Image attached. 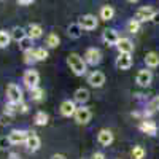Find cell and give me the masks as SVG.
<instances>
[{"label":"cell","mask_w":159,"mask_h":159,"mask_svg":"<svg viewBox=\"0 0 159 159\" xmlns=\"http://www.w3.org/2000/svg\"><path fill=\"white\" fill-rule=\"evenodd\" d=\"M127 2H130V3H135V2H139V0H127Z\"/></svg>","instance_id":"obj_39"},{"label":"cell","mask_w":159,"mask_h":159,"mask_svg":"<svg viewBox=\"0 0 159 159\" xmlns=\"http://www.w3.org/2000/svg\"><path fill=\"white\" fill-rule=\"evenodd\" d=\"M7 143H8V137H2V139H0V150H3L7 147Z\"/></svg>","instance_id":"obj_32"},{"label":"cell","mask_w":159,"mask_h":159,"mask_svg":"<svg viewBox=\"0 0 159 159\" xmlns=\"http://www.w3.org/2000/svg\"><path fill=\"white\" fill-rule=\"evenodd\" d=\"M34 54H35V59L37 61H46L48 59V51L45 48H37L34 49Z\"/></svg>","instance_id":"obj_29"},{"label":"cell","mask_w":159,"mask_h":159,"mask_svg":"<svg viewBox=\"0 0 159 159\" xmlns=\"http://www.w3.org/2000/svg\"><path fill=\"white\" fill-rule=\"evenodd\" d=\"M113 16H115V10H113V7L105 5V7L100 8V19H103V21H111Z\"/></svg>","instance_id":"obj_22"},{"label":"cell","mask_w":159,"mask_h":159,"mask_svg":"<svg viewBox=\"0 0 159 159\" xmlns=\"http://www.w3.org/2000/svg\"><path fill=\"white\" fill-rule=\"evenodd\" d=\"M22 83L25 84L27 89H32V88H37L38 83H40V75L37 70L30 69V70H25L24 76H22Z\"/></svg>","instance_id":"obj_2"},{"label":"cell","mask_w":159,"mask_h":159,"mask_svg":"<svg viewBox=\"0 0 159 159\" xmlns=\"http://www.w3.org/2000/svg\"><path fill=\"white\" fill-rule=\"evenodd\" d=\"M48 119H49V118H48V115H46L45 111H37L34 121H35L37 126H46V124H48Z\"/></svg>","instance_id":"obj_25"},{"label":"cell","mask_w":159,"mask_h":159,"mask_svg":"<svg viewBox=\"0 0 159 159\" xmlns=\"http://www.w3.org/2000/svg\"><path fill=\"white\" fill-rule=\"evenodd\" d=\"M116 67L119 70H129L132 67V56L130 52H119L116 57Z\"/></svg>","instance_id":"obj_7"},{"label":"cell","mask_w":159,"mask_h":159,"mask_svg":"<svg viewBox=\"0 0 159 159\" xmlns=\"http://www.w3.org/2000/svg\"><path fill=\"white\" fill-rule=\"evenodd\" d=\"M127 32L129 34H139L140 32V21L139 19H130L127 22Z\"/></svg>","instance_id":"obj_27"},{"label":"cell","mask_w":159,"mask_h":159,"mask_svg":"<svg viewBox=\"0 0 159 159\" xmlns=\"http://www.w3.org/2000/svg\"><path fill=\"white\" fill-rule=\"evenodd\" d=\"M84 61L89 65H97L102 61V52L97 48H89L86 51V54H84Z\"/></svg>","instance_id":"obj_10"},{"label":"cell","mask_w":159,"mask_h":159,"mask_svg":"<svg viewBox=\"0 0 159 159\" xmlns=\"http://www.w3.org/2000/svg\"><path fill=\"white\" fill-rule=\"evenodd\" d=\"M78 24L81 25L83 30H94V29H97L99 21H97V18L94 15H84V16L80 18Z\"/></svg>","instance_id":"obj_4"},{"label":"cell","mask_w":159,"mask_h":159,"mask_svg":"<svg viewBox=\"0 0 159 159\" xmlns=\"http://www.w3.org/2000/svg\"><path fill=\"white\" fill-rule=\"evenodd\" d=\"M67 64L76 76H81L86 73V61L76 52H72V54L67 56Z\"/></svg>","instance_id":"obj_1"},{"label":"cell","mask_w":159,"mask_h":159,"mask_svg":"<svg viewBox=\"0 0 159 159\" xmlns=\"http://www.w3.org/2000/svg\"><path fill=\"white\" fill-rule=\"evenodd\" d=\"M132 159H143L145 156V150L143 147H134V150H132Z\"/></svg>","instance_id":"obj_30"},{"label":"cell","mask_w":159,"mask_h":159,"mask_svg":"<svg viewBox=\"0 0 159 159\" xmlns=\"http://www.w3.org/2000/svg\"><path fill=\"white\" fill-rule=\"evenodd\" d=\"M139 127H140L142 132H145V134H148V135H156V132H157L156 123L154 121H150V119H143Z\"/></svg>","instance_id":"obj_16"},{"label":"cell","mask_w":159,"mask_h":159,"mask_svg":"<svg viewBox=\"0 0 159 159\" xmlns=\"http://www.w3.org/2000/svg\"><path fill=\"white\" fill-rule=\"evenodd\" d=\"M25 137H27V132L25 130H19V129H15L8 134V143L10 145H21L25 142Z\"/></svg>","instance_id":"obj_9"},{"label":"cell","mask_w":159,"mask_h":159,"mask_svg":"<svg viewBox=\"0 0 159 159\" xmlns=\"http://www.w3.org/2000/svg\"><path fill=\"white\" fill-rule=\"evenodd\" d=\"M35 2V0H18V3L19 5H24V7H27V5H32Z\"/></svg>","instance_id":"obj_33"},{"label":"cell","mask_w":159,"mask_h":159,"mask_svg":"<svg viewBox=\"0 0 159 159\" xmlns=\"http://www.w3.org/2000/svg\"><path fill=\"white\" fill-rule=\"evenodd\" d=\"M11 42V35L7 30H0V48H7Z\"/></svg>","instance_id":"obj_28"},{"label":"cell","mask_w":159,"mask_h":159,"mask_svg":"<svg viewBox=\"0 0 159 159\" xmlns=\"http://www.w3.org/2000/svg\"><path fill=\"white\" fill-rule=\"evenodd\" d=\"M154 15H156L154 8H151V7H142L135 13V19H139L140 22H147V21H153Z\"/></svg>","instance_id":"obj_5"},{"label":"cell","mask_w":159,"mask_h":159,"mask_svg":"<svg viewBox=\"0 0 159 159\" xmlns=\"http://www.w3.org/2000/svg\"><path fill=\"white\" fill-rule=\"evenodd\" d=\"M154 105H156V108L159 110V96H157V99H156V102H154Z\"/></svg>","instance_id":"obj_38"},{"label":"cell","mask_w":159,"mask_h":159,"mask_svg":"<svg viewBox=\"0 0 159 159\" xmlns=\"http://www.w3.org/2000/svg\"><path fill=\"white\" fill-rule=\"evenodd\" d=\"M73 100L78 102V103H81V105L86 103L89 100V91L86 88H78L75 91V94H73Z\"/></svg>","instance_id":"obj_18"},{"label":"cell","mask_w":159,"mask_h":159,"mask_svg":"<svg viewBox=\"0 0 159 159\" xmlns=\"http://www.w3.org/2000/svg\"><path fill=\"white\" fill-rule=\"evenodd\" d=\"M75 121L78 123V124H88L89 121H91V116H92V113H91V110L88 108V107H80V108H76V111H75Z\"/></svg>","instance_id":"obj_6"},{"label":"cell","mask_w":159,"mask_h":159,"mask_svg":"<svg viewBox=\"0 0 159 159\" xmlns=\"http://www.w3.org/2000/svg\"><path fill=\"white\" fill-rule=\"evenodd\" d=\"M91 159H105V154H103V153H100V151H97V153L92 154V157H91Z\"/></svg>","instance_id":"obj_34"},{"label":"cell","mask_w":159,"mask_h":159,"mask_svg":"<svg viewBox=\"0 0 159 159\" xmlns=\"http://www.w3.org/2000/svg\"><path fill=\"white\" fill-rule=\"evenodd\" d=\"M19 43H21L22 51H29V49H32V38H30V37H25L22 42H19Z\"/></svg>","instance_id":"obj_31"},{"label":"cell","mask_w":159,"mask_h":159,"mask_svg":"<svg viewBox=\"0 0 159 159\" xmlns=\"http://www.w3.org/2000/svg\"><path fill=\"white\" fill-rule=\"evenodd\" d=\"M76 111V105H75V100H64L61 103V115L65 116V118H70L73 116Z\"/></svg>","instance_id":"obj_12"},{"label":"cell","mask_w":159,"mask_h":159,"mask_svg":"<svg viewBox=\"0 0 159 159\" xmlns=\"http://www.w3.org/2000/svg\"><path fill=\"white\" fill-rule=\"evenodd\" d=\"M59 43H61V38L57 37V34H49V35L46 37V45H48V48H56V46H59Z\"/></svg>","instance_id":"obj_26"},{"label":"cell","mask_w":159,"mask_h":159,"mask_svg":"<svg viewBox=\"0 0 159 159\" xmlns=\"http://www.w3.org/2000/svg\"><path fill=\"white\" fill-rule=\"evenodd\" d=\"M145 64H147L150 69L157 67V65H159V54H157V52H154V51L147 52V56H145Z\"/></svg>","instance_id":"obj_19"},{"label":"cell","mask_w":159,"mask_h":159,"mask_svg":"<svg viewBox=\"0 0 159 159\" xmlns=\"http://www.w3.org/2000/svg\"><path fill=\"white\" fill-rule=\"evenodd\" d=\"M25 147H27V150L30 151H38L40 150V145H42V142H40V137L37 135V132H27V137H25Z\"/></svg>","instance_id":"obj_8"},{"label":"cell","mask_w":159,"mask_h":159,"mask_svg":"<svg viewBox=\"0 0 159 159\" xmlns=\"http://www.w3.org/2000/svg\"><path fill=\"white\" fill-rule=\"evenodd\" d=\"M102 38H103V42L107 43V45H110V46H116L118 40H119V35H118V32H116L115 29H107V30H103Z\"/></svg>","instance_id":"obj_14"},{"label":"cell","mask_w":159,"mask_h":159,"mask_svg":"<svg viewBox=\"0 0 159 159\" xmlns=\"http://www.w3.org/2000/svg\"><path fill=\"white\" fill-rule=\"evenodd\" d=\"M153 21H154V22H159V13H156V15H154Z\"/></svg>","instance_id":"obj_37"},{"label":"cell","mask_w":159,"mask_h":159,"mask_svg":"<svg viewBox=\"0 0 159 159\" xmlns=\"http://www.w3.org/2000/svg\"><path fill=\"white\" fill-rule=\"evenodd\" d=\"M7 97H8V100L11 103L21 102L22 100V91H21V88L18 84H15V83H10L7 86Z\"/></svg>","instance_id":"obj_3"},{"label":"cell","mask_w":159,"mask_h":159,"mask_svg":"<svg viewBox=\"0 0 159 159\" xmlns=\"http://www.w3.org/2000/svg\"><path fill=\"white\" fill-rule=\"evenodd\" d=\"M97 142L102 145V147H108V145H111V142H113V134H111V130L102 129L99 134H97Z\"/></svg>","instance_id":"obj_15"},{"label":"cell","mask_w":159,"mask_h":159,"mask_svg":"<svg viewBox=\"0 0 159 159\" xmlns=\"http://www.w3.org/2000/svg\"><path fill=\"white\" fill-rule=\"evenodd\" d=\"M43 34V29H42V25L40 24H29V27H27V37H30L32 40L35 38H40Z\"/></svg>","instance_id":"obj_20"},{"label":"cell","mask_w":159,"mask_h":159,"mask_svg":"<svg viewBox=\"0 0 159 159\" xmlns=\"http://www.w3.org/2000/svg\"><path fill=\"white\" fill-rule=\"evenodd\" d=\"M88 83H89L92 88H100V86H103V83H105V75H103L102 72H92V73H89V76H88Z\"/></svg>","instance_id":"obj_13"},{"label":"cell","mask_w":159,"mask_h":159,"mask_svg":"<svg viewBox=\"0 0 159 159\" xmlns=\"http://www.w3.org/2000/svg\"><path fill=\"white\" fill-rule=\"evenodd\" d=\"M81 32H83V29H81V25H80L78 22L70 24L69 29H67V34H69V37H72V38H80V37H81Z\"/></svg>","instance_id":"obj_23"},{"label":"cell","mask_w":159,"mask_h":159,"mask_svg":"<svg viewBox=\"0 0 159 159\" xmlns=\"http://www.w3.org/2000/svg\"><path fill=\"white\" fill-rule=\"evenodd\" d=\"M8 159H21V157H19V154H16V153H10Z\"/></svg>","instance_id":"obj_35"},{"label":"cell","mask_w":159,"mask_h":159,"mask_svg":"<svg viewBox=\"0 0 159 159\" xmlns=\"http://www.w3.org/2000/svg\"><path fill=\"white\" fill-rule=\"evenodd\" d=\"M116 48L119 52H132L134 51V43L129 38H119L116 43Z\"/></svg>","instance_id":"obj_17"},{"label":"cell","mask_w":159,"mask_h":159,"mask_svg":"<svg viewBox=\"0 0 159 159\" xmlns=\"http://www.w3.org/2000/svg\"><path fill=\"white\" fill-rule=\"evenodd\" d=\"M51 159H65V156L64 154H52Z\"/></svg>","instance_id":"obj_36"},{"label":"cell","mask_w":159,"mask_h":159,"mask_svg":"<svg viewBox=\"0 0 159 159\" xmlns=\"http://www.w3.org/2000/svg\"><path fill=\"white\" fill-rule=\"evenodd\" d=\"M29 92H30V99L32 100H35V102H40V100H43V97H45V91L42 89V88H32V89H29Z\"/></svg>","instance_id":"obj_24"},{"label":"cell","mask_w":159,"mask_h":159,"mask_svg":"<svg viewBox=\"0 0 159 159\" xmlns=\"http://www.w3.org/2000/svg\"><path fill=\"white\" fill-rule=\"evenodd\" d=\"M10 35H11V40H15V42H22V40L27 37V30L25 29H22V27H13V30L10 32Z\"/></svg>","instance_id":"obj_21"},{"label":"cell","mask_w":159,"mask_h":159,"mask_svg":"<svg viewBox=\"0 0 159 159\" xmlns=\"http://www.w3.org/2000/svg\"><path fill=\"white\" fill-rule=\"evenodd\" d=\"M135 81H137V84H139V86L147 88V86H150V84H151V81H153V75H151V72H150V70L143 69V70H140V72L137 73Z\"/></svg>","instance_id":"obj_11"}]
</instances>
